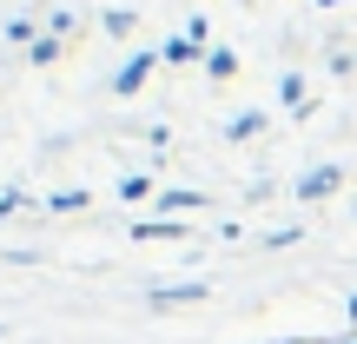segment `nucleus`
<instances>
[{"label":"nucleus","instance_id":"obj_1","mask_svg":"<svg viewBox=\"0 0 357 344\" xmlns=\"http://www.w3.org/2000/svg\"><path fill=\"white\" fill-rule=\"evenodd\" d=\"M337 186H344V166H311V172H305V179L291 186V192H298L305 205H318V199H331Z\"/></svg>","mask_w":357,"mask_h":344},{"label":"nucleus","instance_id":"obj_2","mask_svg":"<svg viewBox=\"0 0 357 344\" xmlns=\"http://www.w3.org/2000/svg\"><path fill=\"white\" fill-rule=\"evenodd\" d=\"M205 298V285L199 278H172V285H159L153 292V311H172V305H199Z\"/></svg>","mask_w":357,"mask_h":344},{"label":"nucleus","instance_id":"obj_3","mask_svg":"<svg viewBox=\"0 0 357 344\" xmlns=\"http://www.w3.org/2000/svg\"><path fill=\"white\" fill-rule=\"evenodd\" d=\"M153 60H159V53H132V60L113 73V93H126V100H132V93L146 87V73H153Z\"/></svg>","mask_w":357,"mask_h":344},{"label":"nucleus","instance_id":"obj_4","mask_svg":"<svg viewBox=\"0 0 357 344\" xmlns=\"http://www.w3.org/2000/svg\"><path fill=\"white\" fill-rule=\"evenodd\" d=\"M132 239H192L178 218H132Z\"/></svg>","mask_w":357,"mask_h":344},{"label":"nucleus","instance_id":"obj_5","mask_svg":"<svg viewBox=\"0 0 357 344\" xmlns=\"http://www.w3.org/2000/svg\"><path fill=\"white\" fill-rule=\"evenodd\" d=\"M0 33H7V40H13V47H33V40H40V33H47V27H40V20H26V13H13V20H7V27H0Z\"/></svg>","mask_w":357,"mask_h":344},{"label":"nucleus","instance_id":"obj_6","mask_svg":"<svg viewBox=\"0 0 357 344\" xmlns=\"http://www.w3.org/2000/svg\"><path fill=\"white\" fill-rule=\"evenodd\" d=\"M252 133H265V113H258V106H252V113H231V119H225V140H252Z\"/></svg>","mask_w":357,"mask_h":344},{"label":"nucleus","instance_id":"obj_7","mask_svg":"<svg viewBox=\"0 0 357 344\" xmlns=\"http://www.w3.org/2000/svg\"><path fill=\"white\" fill-rule=\"evenodd\" d=\"M199 205H205V192H166L159 212H166V218H185V212H199Z\"/></svg>","mask_w":357,"mask_h":344},{"label":"nucleus","instance_id":"obj_8","mask_svg":"<svg viewBox=\"0 0 357 344\" xmlns=\"http://www.w3.org/2000/svg\"><path fill=\"white\" fill-rule=\"evenodd\" d=\"M132 27H139V20H132L126 7H106V13H100V33H113V40H126Z\"/></svg>","mask_w":357,"mask_h":344},{"label":"nucleus","instance_id":"obj_9","mask_svg":"<svg viewBox=\"0 0 357 344\" xmlns=\"http://www.w3.org/2000/svg\"><path fill=\"white\" fill-rule=\"evenodd\" d=\"M113 192H119V199H126V205H139L146 192H153V179H146V172H126V179H119Z\"/></svg>","mask_w":357,"mask_h":344},{"label":"nucleus","instance_id":"obj_10","mask_svg":"<svg viewBox=\"0 0 357 344\" xmlns=\"http://www.w3.org/2000/svg\"><path fill=\"white\" fill-rule=\"evenodd\" d=\"M305 100H311V93H305V80H298V73H284V80H278V106H291V113H298Z\"/></svg>","mask_w":357,"mask_h":344},{"label":"nucleus","instance_id":"obj_11","mask_svg":"<svg viewBox=\"0 0 357 344\" xmlns=\"http://www.w3.org/2000/svg\"><path fill=\"white\" fill-rule=\"evenodd\" d=\"M26 60H33V66H53V60H60V40H53V33H40L33 47H26Z\"/></svg>","mask_w":357,"mask_h":344},{"label":"nucleus","instance_id":"obj_12","mask_svg":"<svg viewBox=\"0 0 357 344\" xmlns=\"http://www.w3.org/2000/svg\"><path fill=\"white\" fill-rule=\"evenodd\" d=\"M159 53H166V60H205V47H192L185 33H178V40H166V47H159Z\"/></svg>","mask_w":357,"mask_h":344},{"label":"nucleus","instance_id":"obj_13","mask_svg":"<svg viewBox=\"0 0 357 344\" xmlns=\"http://www.w3.org/2000/svg\"><path fill=\"white\" fill-rule=\"evenodd\" d=\"M231 66H238V53H225V47H212V53H205V73H218V80H225Z\"/></svg>","mask_w":357,"mask_h":344},{"label":"nucleus","instance_id":"obj_14","mask_svg":"<svg viewBox=\"0 0 357 344\" xmlns=\"http://www.w3.org/2000/svg\"><path fill=\"white\" fill-rule=\"evenodd\" d=\"M298 239H305L298 225H278V232H265V245H271V252H284V245H298Z\"/></svg>","mask_w":357,"mask_h":344},{"label":"nucleus","instance_id":"obj_15","mask_svg":"<svg viewBox=\"0 0 357 344\" xmlns=\"http://www.w3.org/2000/svg\"><path fill=\"white\" fill-rule=\"evenodd\" d=\"M53 212H86V192H53Z\"/></svg>","mask_w":357,"mask_h":344},{"label":"nucleus","instance_id":"obj_16","mask_svg":"<svg viewBox=\"0 0 357 344\" xmlns=\"http://www.w3.org/2000/svg\"><path fill=\"white\" fill-rule=\"evenodd\" d=\"M205 33H212V20H205V13H192V20H185V40H192V47H205Z\"/></svg>","mask_w":357,"mask_h":344},{"label":"nucleus","instance_id":"obj_17","mask_svg":"<svg viewBox=\"0 0 357 344\" xmlns=\"http://www.w3.org/2000/svg\"><path fill=\"white\" fill-rule=\"evenodd\" d=\"M20 205H26V192H20V186H7V192H0V212H20Z\"/></svg>","mask_w":357,"mask_h":344},{"label":"nucleus","instance_id":"obj_18","mask_svg":"<svg viewBox=\"0 0 357 344\" xmlns=\"http://www.w3.org/2000/svg\"><path fill=\"white\" fill-rule=\"evenodd\" d=\"M284 344H318V338H284Z\"/></svg>","mask_w":357,"mask_h":344},{"label":"nucleus","instance_id":"obj_19","mask_svg":"<svg viewBox=\"0 0 357 344\" xmlns=\"http://www.w3.org/2000/svg\"><path fill=\"white\" fill-rule=\"evenodd\" d=\"M351 324H357V298H351Z\"/></svg>","mask_w":357,"mask_h":344},{"label":"nucleus","instance_id":"obj_20","mask_svg":"<svg viewBox=\"0 0 357 344\" xmlns=\"http://www.w3.org/2000/svg\"><path fill=\"white\" fill-rule=\"evenodd\" d=\"M351 344H357V338H351Z\"/></svg>","mask_w":357,"mask_h":344}]
</instances>
